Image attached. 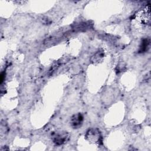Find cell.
Segmentation results:
<instances>
[{
	"instance_id": "1",
	"label": "cell",
	"mask_w": 151,
	"mask_h": 151,
	"mask_svg": "<svg viewBox=\"0 0 151 151\" xmlns=\"http://www.w3.org/2000/svg\"><path fill=\"white\" fill-rule=\"evenodd\" d=\"M86 140L90 143L100 145L102 143L103 137L100 130L97 129H88L85 134Z\"/></svg>"
},
{
	"instance_id": "2",
	"label": "cell",
	"mask_w": 151,
	"mask_h": 151,
	"mask_svg": "<svg viewBox=\"0 0 151 151\" xmlns=\"http://www.w3.org/2000/svg\"><path fill=\"white\" fill-rule=\"evenodd\" d=\"M69 134L65 131H56L54 132L51 135V139L53 142L58 145L60 146L64 144L68 140Z\"/></svg>"
},
{
	"instance_id": "3",
	"label": "cell",
	"mask_w": 151,
	"mask_h": 151,
	"mask_svg": "<svg viewBox=\"0 0 151 151\" xmlns=\"http://www.w3.org/2000/svg\"><path fill=\"white\" fill-rule=\"evenodd\" d=\"M83 120H84L83 116L81 113H78L75 114L71 118V120H70L71 126L74 129H78L82 126Z\"/></svg>"
},
{
	"instance_id": "4",
	"label": "cell",
	"mask_w": 151,
	"mask_h": 151,
	"mask_svg": "<svg viewBox=\"0 0 151 151\" xmlns=\"http://www.w3.org/2000/svg\"><path fill=\"white\" fill-rule=\"evenodd\" d=\"M140 13L137 15L138 19H139L140 23L142 24H150V10L149 5L146 8L143 9Z\"/></svg>"
},
{
	"instance_id": "5",
	"label": "cell",
	"mask_w": 151,
	"mask_h": 151,
	"mask_svg": "<svg viewBox=\"0 0 151 151\" xmlns=\"http://www.w3.org/2000/svg\"><path fill=\"white\" fill-rule=\"evenodd\" d=\"M63 35L60 34H54L48 38H47L44 41V44L46 46H51L57 44L62 38Z\"/></svg>"
},
{
	"instance_id": "6",
	"label": "cell",
	"mask_w": 151,
	"mask_h": 151,
	"mask_svg": "<svg viewBox=\"0 0 151 151\" xmlns=\"http://www.w3.org/2000/svg\"><path fill=\"white\" fill-rule=\"evenodd\" d=\"M104 56V53L103 50H99L97 51L91 58V61L93 63H98L100 61Z\"/></svg>"
},
{
	"instance_id": "7",
	"label": "cell",
	"mask_w": 151,
	"mask_h": 151,
	"mask_svg": "<svg viewBox=\"0 0 151 151\" xmlns=\"http://www.w3.org/2000/svg\"><path fill=\"white\" fill-rule=\"evenodd\" d=\"M90 27V24L89 22H80L76 24L74 27H73V29L76 31H82L89 29Z\"/></svg>"
},
{
	"instance_id": "8",
	"label": "cell",
	"mask_w": 151,
	"mask_h": 151,
	"mask_svg": "<svg viewBox=\"0 0 151 151\" xmlns=\"http://www.w3.org/2000/svg\"><path fill=\"white\" fill-rule=\"evenodd\" d=\"M150 45V41L148 38H144L142 40L140 46L139 47V52H144L147 51Z\"/></svg>"
}]
</instances>
